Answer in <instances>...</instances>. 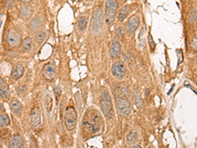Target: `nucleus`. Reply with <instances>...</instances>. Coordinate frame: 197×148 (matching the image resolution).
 <instances>
[{"label":"nucleus","instance_id":"1","mask_svg":"<svg viewBox=\"0 0 197 148\" xmlns=\"http://www.w3.org/2000/svg\"><path fill=\"white\" fill-rule=\"evenodd\" d=\"M103 120L95 109H89L85 113L82 121V132L85 137H93L101 132Z\"/></svg>","mask_w":197,"mask_h":148},{"label":"nucleus","instance_id":"2","mask_svg":"<svg viewBox=\"0 0 197 148\" xmlns=\"http://www.w3.org/2000/svg\"><path fill=\"white\" fill-rule=\"evenodd\" d=\"M105 22L107 24H112L116 16L118 3L117 0H106Z\"/></svg>","mask_w":197,"mask_h":148},{"label":"nucleus","instance_id":"3","mask_svg":"<svg viewBox=\"0 0 197 148\" xmlns=\"http://www.w3.org/2000/svg\"><path fill=\"white\" fill-rule=\"evenodd\" d=\"M77 113L75 109L72 106L66 107L64 117V121L66 128L68 130H73L76 126L77 124Z\"/></svg>","mask_w":197,"mask_h":148},{"label":"nucleus","instance_id":"4","mask_svg":"<svg viewBox=\"0 0 197 148\" xmlns=\"http://www.w3.org/2000/svg\"><path fill=\"white\" fill-rule=\"evenodd\" d=\"M101 109L106 117H109L113 114V103L109 92L106 91L102 93L100 100Z\"/></svg>","mask_w":197,"mask_h":148},{"label":"nucleus","instance_id":"5","mask_svg":"<svg viewBox=\"0 0 197 148\" xmlns=\"http://www.w3.org/2000/svg\"><path fill=\"white\" fill-rule=\"evenodd\" d=\"M115 104L118 109L125 115H129L131 111V105L130 101L126 96H116Z\"/></svg>","mask_w":197,"mask_h":148},{"label":"nucleus","instance_id":"6","mask_svg":"<svg viewBox=\"0 0 197 148\" xmlns=\"http://www.w3.org/2000/svg\"><path fill=\"white\" fill-rule=\"evenodd\" d=\"M42 75L44 78L48 81H52L56 75V69L51 63L45 64L42 69Z\"/></svg>","mask_w":197,"mask_h":148},{"label":"nucleus","instance_id":"7","mask_svg":"<svg viewBox=\"0 0 197 148\" xmlns=\"http://www.w3.org/2000/svg\"><path fill=\"white\" fill-rule=\"evenodd\" d=\"M30 124L34 129L39 128L41 125V113L39 109L37 107L33 108L31 111Z\"/></svg>","mask_w":197,"mask_h":148},{"label":"nucleus","instance_id":"8","mask_svg":"<svg viewBox=\"0 0 197 148\" xmlns=\"http://www.w3.org/2000/svg\"><path fill=\"white\" fill-rule=\"evenodd\" d=\"M113 74L118 78L121 79L124 78L126 74L125 67L122 62H116L113 65L112 67Z\"/></svg>","mask_w":197,"mask_h":148},{"label":"nucleus","instance_id":"9","mask_svg":"<svg viewBox=\"0 0 197 148\" xmlns=\"http://www.w3.org/2000/svg\"><path fill=\"white\" fill-rule=\"evenodd\" d=\"M7 40L9 44L12 47H16L21 43L20 36L15 30H10L8 33Z\"/></svg>","mask_w":197,"mask_h":148},{"label":"nucleus","instance_id":"10","mask_svg":"<svg viewBox=\"0 0 197 148\" xmlns=\"http://www.w3.org/2000/svg\"><path fill=\"white\" fill-rule=\"evenodd\" d=\"M102 11L101 9H97L95 13H94L93 19V24H92V28L94 32H97L99 31V30L100 29L102 24Z\"/></svg>","mask_w":197,"mask_h":148},{"label":"nucleus","instance_id":"11","mask_svg":"<svg viewBox=\"0 0 197 148\" xmlns=\"http://www.w3.org/2000/svg\"><path fill=\"white\" fill-rule=\"evenodd\" d=\"M139 23V19L137 15L132 16L127 23V28L130 33H133L138 28Z\"/></svg>","mask_w":197,"mask_h":148},{"label":"nucleus","instance_id":"12","mask_svg":"<svg viewBox=\"0 0 197 148\" xmlns=\"http://www.w3.org/2000/svg\"><path fill=\"white\" fill-rule=\"evenodd\" d=\"M121 53V45L118 42H114L110 49V55L112 58H118Z\"/></svg>","mask_w":197,"mask_h":148},{"label":"nucleus","instance_id":"13","mask_svg":"<svg viewBox=\"0 0 197 148\" xmlns=\"http://www.w3.org/2000/svg\"><path fill=\"white\" fill-rule=\"evenodd\" d=\"M24 67L21 64L16 65L13 69L12 70L11 72V78L14 80H18L20 77H22V76L24 74Z\"/></svg>","mask_w":197,"mask_h":148},{"label":"nucleus","instance_id":"14","mask_svg":"<svg viewBox=\"0 0 197 148\" xmlns=\"http://www.w3.org/2000/svg\"><path fill=\"white\" fill-rule=\"evenodd\" d=\"M10 107L12 111L16 115H20V113H22L23 105L18 99H13L11 101Z\"/></svg>","mask_w":197,"mask_h":148},{"label":"nucleus","instance_id":"15","mask_svg":"<svg viewBox=\"0 0 197 148\" xmlns=\"http://www.w3.org/2000/svg\"><path fill=\"white\" fill-rule=\"evenodd\" d=\"M9 147L11 148H22L24 147L23 139L20 135H16L12 138L9 143Z\"/></svg>","mask_w":197,"mask_h":148},{"label":"nucleus","instance_id":"16","mask_svg":"<svg viewBox=\"0 0 197 148\" xmlns=\"http://www.w3.org/2000/svg\"><path fill=\"white\" fill-rule=\"evenodd\" d=\"M44 106H45V110L48 113H50L51 111H52L53 106V101L52 97H51V94H47L45 97Z\"/></svg>","mask_w":197,"mask_h":148},{"label":"nucleus","instance_id":"17","mask_svg":"<svg viewBox=\"0 0 197 148\" xmlns=\"http://www.w3.org/2000/svg\"><path fill=\"white\" fill-rule=\"evenodd\" d=\"M0 82H1V84H0V94H1L2 98H6L9 94V88L3 79L0 80Z\"/></svg>","mask_w":197,"mask_h":148},{"label":"nucleus","instance_id":"18","mask_svg":"<svg viewBox=\"0 0 197 148\" xmlns=\"http://www.w3.org/2000/svg\"><path fill=\"white\" fill-rule=\"evenodd\" d=\"M138 139V134L135 130H131L126 137V142L127 144L132 145L135 143Z\"/></svg>","mask_w":197,"mask_h":148},{"label":"nucleus","instance_id":"19","mask_svg":"<svg viewBox=\"0 0 197 148\" xmlns=\"http://www.w3.org/2000/svg\"><path fill=\"white\" fill-rule=\"evenodd\" d=\"M130 12V7L128 6H125L122 7V9L120 11L118 16V19L120 21H123L124 19L126 18L128 13Z\"/></svg>","mask_w":197,"mask_h":148},{"label":"nucleus","instance_id":"20","mask_svg":"<svg viewBox=\"0 0 197 148\" xmlns=\"http://www.w3.org/2000/svg\"><path fill=\"white\" fill-rule=\"evenodd\" d=\"M32 47V40L30 38H25L23 42V44H22V48L23 49V51L24 52H28L31 49Z\"/></svg>","mask_w":197,"mask_h":148},{"label":"nucleus","instance_id":"21","mask_svg":"<svg viewBox=\"0 0 197 148\" xmlns=\"http://www.w3.org/2000/svg\"><path fill=\"white\" fill-rule=\"evenodd\" d=\"M32 13V10L30 8L28 7H23L22 10L20 11V16L23 19H27L29 16H30Z\"/></svg>","mask_w":197,"mask_h":148},{"label":"nucleus","instance_id":"22","mask_svg":"<svg viewBox=\"0 0 197 148\" xmlns=\"http://www.w3.org/2000/svg\"><path fill=\"white\" fill-rule=\"evenodd\" d=\"M88 24V20L85 17V16H82L78 20V28L81 31H83L86 28Z\"/></svg>","mask_w":197,"mask_h":148},{"label":"nucleus","instance_id":"23","mask_svg":"<svg viewBox=\"0 0 197 148\" xmlns=\"http://www.w3.org/2000/svg\"><path fill=\"white\" fill-rule=\"evenodd\" d=\"M46 37V34L44 31L38 32L35 34V39L39 44L42 43Z\"/></svg>","mask_w":197,"mask_h":148},{"label":"nucleus","instance_id":"24","mask_svg":"<svg viewBox=\"0 0 197 148\" xmlns=\"http://www.w3.org/2000/svg\"><path fill=\"white\" fill-rule=\"evenodd\" d=\"M9 123L10 120L8 116L6 115H1L0 116V126H1V127L7 126L9 125Z\"/></svg>","mask_w":197,"mask_h":148},{"label":"nucleus","instance_id":"25","mask_svg":"<svg viewBox=\"0 0 197 148\" xmlns=\"http://www.w3.org/2000/svg\"><path fill=\"white\" fill-rule=\"evenodd\" d=\"M197 19V7L195 8V9H194L191 12V13L189 16V20L191 23H194Z\"/></svg>","mask_w":197,"mask_h":148},{"label":"nucleus","instance_id":"26","mask_svg":"<svg viewBox=\"0 0 197 148\" xmlns=\"http://www.w3.org/2000/svg\"><path fill=\"white\" fill-rule=\"evenodd\" d=\"M40 24V20L39 18H36L34 19L31 23V27L33 28V29H36L39 27Z\"/></svg>","mask_w":197,"mask_h":148},{"label":"nucleus","instance_id":"27","mask_svg":"<svg viewBox=\"0 0 197 148\" xmlns=\"http://www.w3.org/2000/svg\"><path fill=\"white\" fill-rule=\"evenodd\" d=\"M148 39H149V43L150 47H151V48L153 50L155 48V42H154V41H153V39H152V36L151 35V34H149Z\"/></svg>","mask_w":197,"mask_h":148},{"label":"nucleus","instance_id":"28","mask_svg":"<svg viewBox=\"0 0 197 148\" xmlns=\"http://www.w3.org/2000/svg\"><path fill=\"white\" fill-rule=\"evenodd\" d=\"M191 47L192 49L195 51H197V38H194L192 39L191 41Z\"/></svg>","mask_w":197,"mask_h":148},{"label":"nucleus","instance_id":"29","mask_svg":"<svg viewBox=\"0 0 197 148\" xmlns=\"http://www.w3.org/2000/svg\"><path fill=\"white\" fill-rule=\"evenodd\" d=\"M6 5L8 8H11L14 6V2H13L11 0H8L6 3Z\"/></svg>","mask_w":197,"mask_h":148},{"label":"nucleus","instance_id":"30","mask_svg":"<svg viewBox=\"0 0 197 148\" xmlns=\"http://www.w3.org/2000/svg\"><path fill=\"white\" fill-rule=\"evenodd\" d=\"M118 31H119V32H118V34H119L120 35V36H122V34H123V29H122V28H118Z\"/></svg>","mask_w":197,"mask_h":148},{"label":"nucleus","instance_id":"31","mask_svg":"<svg viewBox=\"0 0 197 148\" xmlns=\"http://www.w3.org/2000/svg\"><path fill=\"white\" fill-rule=\"evenodd\" d=\"M19 1L24 3H28V2H30V0H19Z\"/></svg>","mask_w":197,"mask_h":148},{"label":"nucleus","instance_id":"32","mask_svg":"<svg viewBox=\"0 0 197 148\" xmlns=\"http://www.w3.org/2000/svg\"><path fill=\"white\" fill-rule=\"evenodd\" d=\"M72 2H75V0H72Z\"/></svg>","mask_w":197,"mask_h":148},{"label":"nucleus","instance_id":"33","mask_svg":"<svg viewBox=\"0 0 197 148\" xmlns=\"http://www.w3.org/2000/svg\"><path fill=\"white\" fill-rule=\"evenodd\" d=\"M88 1H93V0H88Z\"/></svg>","mask_w":197,"mask_h":148},{"label":"nucleus","instance_id":"34","mask_svg":"<svg viewBox=\"0 0 197 148\" xmlns=\"http://www.w3.org/2000/svg\"><path fill=\"white\" fill-rule=\"evenodd\" d=\"M196 29H197V25H196Z\"/></svg>","mask_w":197,"mask_h":148}]
</instances>
